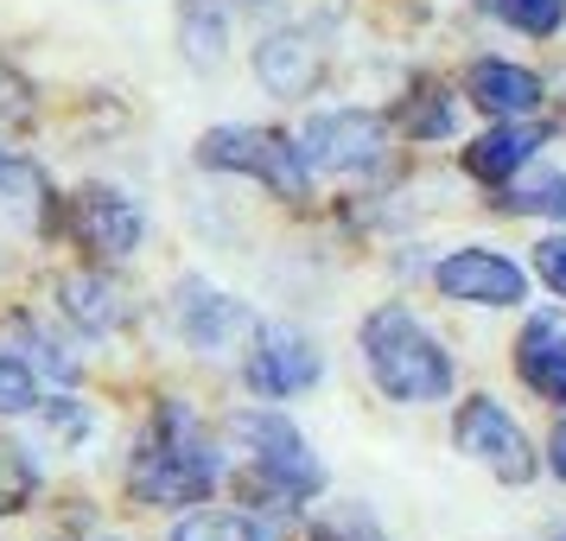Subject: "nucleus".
Masks as SVG:
<instances>
[{
    "instance_id": "1",
    "label": "nucleus",
    "mask_w": 566,
    "mask_h": 541,
    "mask_svg": "<svg viewBox=\"0 0 566 541\" xmlns=\"http://www.w3.org/2000/svg\"><path fill=\"white\" fill-rule=\"evenodd\" d=\"M223 478V459L210 434L198 427V414L185 402H159L154 427L140 434V452H134V497L147 503H205Z\"/></svg>"
},
{
    "instance_id": "2",
    "label": "nucleus",
    "mask_w": 566,
    "mask_h": 541,
    "mask_svg": "<svg viewBox=\"0 0 566 541\" xmlns=\"http://www.w3.org/2000/svg\"><path fill=\"white\" fill-rule=\"evenodd\" d=\"M363 363L388 402H446L452 395V357L408 306H376L363 319Z\"/></svg>"
},
{
    "instance_id": "3",
    "label": "nucleus",
    "mask_w": 566,
    "mask_h": 541,
    "mask_svg": "<svg viewBox=\"0 0 566 541\" xmlns=\"http://www.w3.org/2000/svg\"><path fill=\"white\" fill-rule=\"evenodd\" d=\"M198 159L205 166H217V173H249V179H261L268 191H281V198H300L306 191V154H300V141H286V134L274 128H242V122H230V128H210L205 141H198Z\"/></svg>"
},
{
    "instance_id": "4",
    "label": "nucleus",
    "mask_w": 566,
    "mask_h": 541,
    "mask_svg": "<svg viewBox=\"0 0 566 541\" xmlns=\"http://www.w3.org/2000/svg\"><path fill=\"white\" fill-rule=\"evenodd\" d=\"M235 434L249 439V459L281 497H318L325 490V465L312 459L306 434L281 420V414H235Z\"/></svg>"
},
{
    "instance_id": "5",
    "label": "nucleus",
    "mask_w": 566,
    "mask_h": 541,
    "mask_svg": "<svg viewBox=\"0 0 566 541\" xmlns=\"http://www.w3.org/2000/svg\"><path fill=\"white\" fill-rule=\"evenodd\" d=\"M452 439H459V452H471V459L484 465V471H496L503 485H528V478H535V452H528L522 427H515L510 414H503V402H490V395L464 402L459 420H452Z\"/></svg>"
},
{
    "instance_id": "6",
    "label": "nucleus",
    "mask_w": 566,
    "mask_h": 541,
    "mask_svg": "<svg viewBox=\"0 0 566 541\" xmlns=\"http://www.w3.org/2000/svg\"><path fill=\"white\" fill-rule=\"evenodd\" d=\"M300 154H306L312 173H369V166H382L388 154V122L382 115H318L300 128Z\"/></svg>"
},
{
    "instance_id": "7",
    "label": "nucleus",
    "mask_w": 566,
    "mask_h": 541,
    "mask_svg": "<svg viewBox=\"0 0 566 541\" xmlns=\"http://www.w3.org/2000/svg\"><path fill=\"white\" fill-rule=\"evenodd\" d=\"M249 388L255 395H300L306 383H318V351H312V337H300L293 325H261L249 337Z\"/></svg>"
},
{
    "instance_id": "8",
    "label": "nucleus",
    "mask_w": 566,
    "mask_h": 541,
    "mask_svg": "<svg viewBox=\"0 0 566 541\" xmlns=\"http://www.w3.org/2000/svg\"><path fill=\"white\" fill-rule=\"evenodd\" d=\"M439 293L446 300H471V306H515L528 293V281L496 249H459V256L439 261Z\"/></svg>"
},
{
    "instance_id": "9",
    "label": "nucleus",
    "mask_w": 566,
    "mask_h": 541,
    "mask_svg": "<svg viewBox=\"0 0 566 541\" xmlns=\"http://www.w3.org/2000/svg\"><path fill=\"white\" fill-rule=\"evenodd\" d=\"M140 210L115 191V185H90L77 198V236L96 249V256H108V261H122V256H134L140 249Z\"/></svg>"
},
{
    "instance_id": "10",
    "label": "nucleus",
    "mask_w": 566,
    "mask_h": 541,
    "mask_svg": "<svg viewBox=\"0 0 566 541\" xmlns=\"http://www.w3.org/2000/svg\"><path fill=\"white\" fill-rule=\"evenodd\" d=\"M179 325H185V337H191L205 357H230V351H242V344L255 337L249 306H242V300H230V293H185Z\"/></svg>"
},
{
    "instance_id": "11",
    "label": "nucleus",
    "mask_w": 566,
    "mask_h": 541,
    "mask_svg": "<svg viewBox=\"0 0 566 541\" xmlns=\"http://www.w3.org/2000/svg\"><path fill=\"white\" fill-rule=\"evenodd\" d=\"M464 96L484 108V115L515 122V115L541 108V77L535 71H522V64H503V58H478V64L464 71Z\"/></svg>"
},
{
    "instance_id": "12",
    "label": "nucleus",
    "mask_w": 566,
    "mask_h": 541,
    "mask_svg": "<svg viewBox=\"0 0 566 541\" xmlns=\"http://www.w3.org/2000/svg\"><path fill=\"white\" fill-rule=\"evenodd\" d=\"M515 370H522V383L547 395V402H566V332L554 319H535L522 344H515Z\"/></svg>"
},
{
    "instance_id": "13",
    "label": "nucleus",
    "mask_w": 566,
    "mask_h": 541,
    "mask_svg": "<svg viewBox=\"0 0 566 541\" xmlns=\"http://www.w3.org/2000/svg\"><path fill=\"white\" fill-rule=\"evenodd\" d=\"M547 141V128H535V122H503V128H490L471 154H464V166L478 173V179H490V185H503V179H515L528 159H535V147Z\"/></svg>"
},
{
    "instance_id": "14",
    "label": "nucleus",
    "mask_w": 566,
    "mask_h": 541,
    "mask_svg": "<svg viewBox=\"0 0 566 541\" xmlns=\"http://www.w3.org/2000/svg\"><path fill=\"white\" fill-rule=\"evenodd\" d=\"M0 210L13 217V223H45V210H52V185H45V173L32 166L27 154H7L0 147Z\"/></svg>"
},
{
    "instance_id": "15",
    "label": "nucleus",
    "mask_w": 566,
    "mask_h": 541,
    "mask_svg": "<svg viewBox=\"0 0 566 541\" xmlns=\"http://www.w3.org/2000/svg\"><path fill=\"white\" fill-rule=\"evenodd\" d=\"M57 306L71 312L83 332H115L122 325V293L103 274H64L57 281Z\"/></svg>"
},
{
    "instance_id": "16",
    "label": "nucleus",
    "mask_w": 566,
    "mask_h": 541,
    "mask_svg": "<svg viewBox=\"0 0 566 541\" xmlns=\"http://www.w3.org/2000/svg\"><path fill=\"white\" fill-rule=\"evenodd\" d=\"M255 71L274 96H300V90H312V77H318V52H312L306 39H268L255 52Z\"/></svg>"
},
{
    "instance_id": "17",
    "label": "nucleus",
    "mask_w": 566,
    "mask_h": 541,
    "mask_svg": "<svg viewBox=\"0 0 566 541\" xmlns=\"http://www.w3.org/2000/svg\"><path fill=\"white\" fill-rule=\"evenodd\" d=\"M32 490H39V465H32L13 439H0V516L27 510Z\"/></svg>"
},
{
    "instance_id": "18",
    "label": "nucleus",
    "mask_w": 566,
    "mask_h": 541,
    "mask_svg": "<svg viewBox=\"0 0 566 541\" xmlns=\"http://www.w3.org/2000/svg\"><path fill=\"white\" fill-rule=\"evenodd\" d=\"M172 541H261V535H255V522H249V516L198 510V516H185L179 529H172Z\"/></svg>"
},
{
    "instance_id": "19",
    "label": "nucleus",
    "mask_w": 566,
    "mask_h": 541,
    "mask_svg": "<svg viewBox=\"0 0 566 541\" xmlns=\"http://www.w3.org/2000/svg\"><path fill=\"white\" fill-rule=\"evenodd\" d=\"M496 13H503L510 27L535 32V39H547V32L566 27V0H496Z\"/></svg>"
},
{
    "instance_id": "20",
    "label": "nucleus",
    "mask_w": 566,
    "mask_h": 541,
    "mask_svg": "<svg viewBox=\"0 0 566 541\" xmlns=\"http://www.w3.org/2000/svg\"><path fill=\"white\" fill-rule=\"evenodd\" d=\"M39 408V376L20 357H0V414H32Z\"/></svg>"
},
{
    "instance_id": "21",
    "label": "nucleus",
    "mask_w": 566,
    "mask_h": 541,
    "mask_svg": "<svg viewBox=\"0 0 566 541\" xmlns=\"http://www.w3.org/2000/svg\"><path fill=\"white\" fill-rule=\"evenodd\" d=\"M496 205H510V210H535V217H566V179H535L528 191H503Z\"/></svg>"
},
{
    "instance_id": "22",
    "label": "nucleus",
    "mask_w": 566,
    "mask_h": 541,
    "mask_svg": "<svg viewBox=\"0 0 566 541\" xmlns=\"http://www.w3.org/2000/svg\"><path fill=\"white\" fill-rule=\"evenodd\" d=\"M535 268H541V281L554 287V293H566V236H547V242H541Z\"/></svg>"
},
{
    "instance_id": "23",
    "label": "nucleus",
    "mask_w": 566,
    "mask_h": 541,
    "mask_svg": "<svg viewBox=\"0 0 566 541\" xmlns=\"http://www.w3.org/2000/svg\"><path fill=\"white\" fill-rule=\"evenodd\" d=\"M312 541H382V535H376L369 522H318Z\"/></svg>"
},
{
    "instance_id": "24",
    "label": "nucleus",
    "mask_w": 566,
    "mask_h": 541,
    "mask_svg": "<svg viewBox=\"0 0 566 541\" xmlns=\"http://www.w3.org/2000/svg\"><path fill=\"white\" fill-rule=\"evenodd\" d=\"M547 459H554V478H566V414H560V427H554V452Z\"/></svg>"
},
{
    "instance_id": "25",
    "label": "nucleus",
    "mask_w": 566,
    "mask_h": 541,
    "mask_svg": "<svg viewBox=\"0 0 566 541\" xmlns=\"http://www.w3.org/2000/svg\"><path fill=\"white\" fill-rule=\"evenodd\" d=\"M554 541H566V535H554Z\"/></svg>"
}]
</instances>
